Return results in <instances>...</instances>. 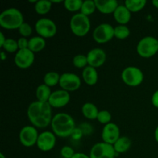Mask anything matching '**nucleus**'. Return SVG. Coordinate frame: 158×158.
Returning <instances> with one entry per match:
<instances>
[{
    "mask_svg": "<svg viewBox=\"0 0 158 158\" xmlns=\"http://www.w3.org/2000/svg\"><path fill=\"white\" fill-rule=\"evenodd\" d=\"M52 106L49 103L34 101L29 105L27 117L32 126L36 128H46L51 125L52 120Z\"/></svg>",
    "mask_w": 158,
    "mask_h": 158,
    "instance_id": "obj_1",
    "label": "nucleus"
},
{
    "mask_svg": "<svg viewBox=\"0 0 158 158\" xmlns=\"http://www.w3.org/2000/svg\"><path fill=\"white\" fill-rule=\"evenodd\" d=\"M75 154L73 148L69 146H64L60 150V154L63 158H72Z\"/></svg>",
    "mask_w": 158,
    "mask_h": 158,
    "instance_id": "obj_34",
    "label": "nucleus"
},
{
    "mask_svg": "<svg viewBox=\"0 0 158 158\" xmlns=\"http://www.w3.org/2000/svg\"><path fill=\"white\" fill-rule=\"evenodd\" d=\"M2 48L4 49L5 52H9V53H12V52H15L16 53L19 51L17 40H15L11 38L6 39V42H5L4 45H3Z\"/></svg>",
    "mask_w": 158,
    "mask_h": 158,
    "instance_id": "obj_30",
    "label": "nucleus"
},
{
    "mask_svg": "<svg viewBox=\"0 0 158 158\" xmlns=\"http://www.w3.org/2000/svg\"><path fill=\"white\" fill-rule=\"evenodd\" d=\"M69 27L73 34L78 37H83L90 30V20L81 12H77L71 17Z\"/></svg>",
    "mask_w": 158,
    "mask_h": 158,
    "instance_id": "obj_4",
    "label": "nucleus"
},
{
    "mask_svg": "<svg viewBox=\"0 0 158 158\" xmlns=\"http://www.w3.org/2000/svg\"><path fill=\"white\" fill-rule=\"evenodd\" d=\"M83 0H65L63 2L65 9L71 12H76L81 10Z\"/></svg>",
    "mask_w": 158,
    "mask_h": 158,
    "instance_id": "obj_29",
    "label": "nucleus"
},
{
    "mask_svg": "<svg viewBox=\"0 0 158 158\" xmlns=\"http://www.w3.org/2000/svg\"><path fill=\"white\" fill-rule=\"evenodd\" d=\"M56 143V136L51 131H43L40 133L37 140L36 146L41 151L48 152L55 148Z\"/></svg>",
    "mask_w": 158,
    "mask_h": 158,
    "instance_id": "obj_13",
    "label": "nucleus"
},
{
    "mask_svg": "<svg viewBox=\"0 0 158 158\" xmlns=\"http://www.w3.org/2000/svg\"><path fill=\"white\" fill-rule=\"evenodd\" d=\"M6 36H5V35L3 34L2 32H0V47H2V46L4 45L5 42H6Z\"/></svg>",
    "mask_w": 158,
    "mask_h": 158,
    "instance_id": "obj_40",
    "label": "nucleus"
},
{
    "mask_svg": "<svg viewBox=\"0 0 158 158\" xmlns=\"http://www.w3.org/2000/svg\"><path fill=\"white\" fill-rule=\"evenodd\" d=\"M40 134L37 128L34 126L28 125L25 126L20 130L19 134V139L22 145L26 148H31L34 145H36L37 140Z\"/></svg>",
    "mask_w": 158,
    "mask_h": 158,
    "instance_id": "obj_9",
    "label": "nucleus"
},
{
    "mask_svg": "<svg viewBox=\"0 0 158 158\" xmlns=\"http://www.w3.org/2000/svg\"><path fill=\"white\" fill-rule=\"evenodd\" d=\"M1 59L2 61H5L7 59V56H6V53L5 51H2L1 52Z\"/></svg>",
    "mask_w": 158,
    "mask_h": 158,
    "instance_id": "obj_41",
    "label": "nucleus"
},
{
    "mask_svg": "<svg viewBox=\"0 0 158 158\" xmlns=\"http://www.w3.org/2000/svg\"><path fill=\"white\" fill-rule=\"evenodd\" d=\"M82 78L84 83L89 86H94L98 82L99 75L96 68L87 66L83 69Z\"/></svg>",
    "mask_w": 158,
    "mask_h": 158,
    "instance_id": "obj_19",
    "label": "nucleus"
},
{
    "mask_svg": "<svg viewBox=\"0 0 158 158\" xmlns=\"http://www.w3.org/2000/svg\"><path fill=\"white\" fill-rule=\"evenodd\" d=\"M52 93L51 88L43 83L37 86L36 90H35V97L38 101L48 103Z\"/></svg>",
    "mask_w": 158,
    "mask_h": 158,
    "instance_id": "obj_22",
    "label": "nucleus"
},
{
    "mask_svg": "<svg viewBox=\"0 0 158 158\" xmlns=\"http://www.w3.org/2000/svg\"><path fill=\"white\" fill-rule=\"evenodd\" d=\"M50 126L54 134L62 138L70 137L76 128L75 120L66 113H58L54 115Z\"/></svg>",
    "mask_w": 158,
    "mask_h": 158,
    "instance_id": "obj_2",
    "label": "nucleus"
},
{
    "mask_svg": "<svg viewBox=\"0 0 158 158\" xmlns=\"http://www.w3.org/2000/svg\"><path fill=\"white\" fill-rule=\"evenodd\" d=\"M73 64L78 69H84L88 66L87 57L83 54H77L73 59Z\"/></svg>",
    "mask_w": 158,
    "mask_h": 158,
    "instance_id": "obj_31",
    "label": "nucleus"
},
{
    "mask_svg": "<svg viewBox=\"0 0 158 158\" xmlns=\"http://www.w3.org/2000/svg\"><path fill=\"white\" fill-rule=\"evenodd\" d=\"M24 23V17L16 8L5 9L0 14V26L5 29H18Z\"/></svg>",
    "mask_w": 158,
    "mask_h": 158,
    "instance_id": "obj_3",
    "label": "nucleus"
},
{
    "mask_svg": "<svg viewBox=\"0 0 158 158\" xmlns=\"http://www.w3.org/2000/svg\"><path fill=\"white\" fill-rule=\"evenodd\" d=\"M18 32L22 37L27 38V37L30 36V35H32V28L29 23L24 22V23L21 25V26L18 29Z\"/></svg>",
    "mask_w": 158,
    "mask_h": 158,
    "instance_id": "obj_33",
    "label": "nucleus"
},
{
    "mask_svg": "<svg viewBox=\"0 0 158 158\" xmlns=\"http://www.w3.org/2000/svg\"><path fill=\"white\" fill-rule=\"evenodd\" d=\"M158 52V40L154 36H145L138 42L137 45V52L140 57L151 58Z\"/></svg>",
    "mask_w": 158,
    "mask_h": 158,
    "instance_id": "obj_5",
    "label": "nucleus"
},
{
    "mask_svg": "<svg viewBox=\"0 0 158 158\" xmlns=\"http://www.w3.org/2000/svg\"><path fill=\"white\" fill-rule=\"evenodd\" d=\"M52 3L50 0H39L34 6L35 12L39 15H46L50 12Z\"/></svg>",
    "mask_w": 158,
    "mask_h": 158,
    "instance_id": "obj_24",
    "label": "nucleus"
},
{
    "mask_svg": "<svg viewBox=\"0 0 158 158\" xmlns=\"http://www.w3.org/2000/svg\"><path fill=\"white\" fill-rule=\"evenodd\" d=\"M72 158H90L89 155H86L84 153H76Z\"/></svg>",
    "mask_w": 158,
    "mask_h": 158,
    "instance_id": "obj_39",
    "label": "nucleus"
},
{
    "mask_svg": "<svg viewBox=\"0 0 158 158\" xmlns=\"http://www.w3.org/2000/svg\"><path fill=\"white\" fill-rule=\"evenodd\" d=\"M146 4V0H127L124 2V6L131 13L141 11L145 7Z\"/></svg>",
    "mask_w": 158,
    "mask_h": 158,
    "instance_id": "obj_25",
    "label": "nucleus"
},
{
    "mask_svg": "<svg viewBox=\"0 0 158 158\" xmlns=\"http://www.w3.org/2000/svg\"><path fill=\"white\" fill-rule=\"evenodd\" d=\"M96 9H97V6H96L95 0L94 1V0H86V1H83L80 12L89 17V15L95 12Z\"/></svg>",
    "mask_w": 158,
    "mask_h": 158,
    "instance_id": "obj_28",
    "label": "nucleus"
},
{
    "mask_svg": "<svg viewBox=\"0 0 158 158\" xmlns=\"http://www.w3.org/2000/svg\"><path fill=\"white\" fill-rule=\"evenodd\" d=\"M0 158H6V156L2 154V153H1V154H0Z\"/></svg>",
    "mask_w": 158,
    "mask_h": 158,
    "instance_id": "obj_45",
    "label": "nucleus"
},
{
    "mask_svg": "<svg viewBox=\"0 0 158 158\" xmlns=\"http://www.w3.org/2000/svg\"><path fill=\"white\" fill-rule=\"evenodd\" d=\"M111 119H112V115L110 113L106 110H100L97 120L102 124L106 125L111 123Z\"/></svg>",
    "mask_w": 158,
    "mask_h": 158,
    "instance_id": "obj_32",
    "label": "nucleus"
},
{
    "mask_svg": "<svg viewBox=\"0 0 158 158\" xmlns=\"http://www.w3.org/2000/svg\"><path fill=\"white\" fill-rule=\"evenodd\" d=\"M80 128L83 131V135H89L93 132V127L87 123H83V124L80 125Z\"/></svg>",
    "mask_w": 158,
    "mask_h": 158,
    "instance_id": "obj_37",
    "label": "nucleus"
},
{
    "mask_svg": "<svg viewBox=\"0 0 158 158\" xmlns=\"http://www.w3.org/2000/svg\"><path fill=\"white\" fill-rule=\"evenodd\" d=\"M117 154L113 145L100 142L91 148L89 155L90 158H115Z\"/></svg>",
    "mask_w": 158,
    "mask_h": 158,
    "instance_id": "obj_10",
    "label": "nucleus"
},
{
    "mask_svg": "<svg viewBox=\"0 0 158 158\" xmlns=\"http://www.w3.org/2000/svg\"><path fill=\"white\" fill-rule=\"evenodd\" d=\"M121 79L127 86L136 87L143 83L144 75L140 68L131 66L123 69L121 73Z\"/></svg>",
    "mask_w": 158,
    "mask_h": 158,
    "instance_id": "obj_6",
    "label": "nucleus"
},
{
    "mask_svg": "<svg viewBox=\"0 0 158 158\" xmlns=\"http://www.w3.org/2000/svg\"><path fill=\"white\" fill-rule=\"evenodd\" d=\"M80 77L73 73H64L60 76V86L67 92H73L80 89L81 86Z\"/></svg>",
    "mask_w": 158,
    "mask_h": 158,
    "instance_id": "obj_11",
    "label": "nucleus"
},
{
    "mask_svg": "<svg viewBox=\"0 0 158 158\" xmlns=\"http://www.w3.org/2000/svg\"><path fill=\"white\" fill-rule=\"evenodd\" d=\"M46 47V40L39 35L33 36L29 40V48L32 52H40Z\"/></svg>",
    "mask_w": 158,
    "mask_h": 158,
    "instance_id": "obj_21",
    "label": "nucleus"
},
{
    "mask_svg": "<svg viewBox=\"0 0 158 158\" xmlns=\"http://www.w3.org/2000/svg\"><path fill=\"white\" fill-rule=\"evenodd\" d=\"M35 61V53L30 49H19L14 57L15 66L22 69H26L30 67Z\"/></svg>",
    "mask_w": 158,
    "mask_h": 158,
    "instance_id": "obj_12",
    "label": "nucleus"
},
{
    "mask_svg": "<svg viewBox=\"0 0 158 158\" xmlns=\"http://www.w3.org/2000/svg\"><path fill=\"white\" fill-rule=\"evenodd\" d=\"M100 110L94 103L87 102L85 103L82 106V114L85 118L88 120H97Z\"/></svg>",
    "mask_w": 158,
    "mask_h": 158,
    "instance_id": "obj_20",
    "label": "nucleus"
},
{
    "mask_svg": "<svg viewBox=\"0 0 158 158\" xmlns=\"http://www.w3.org/2000/svg\"><path fill=\"white\" fill-rule=\"evenodd\" d=\"M157 40H158V39H157Z\"/></svg>",
    "mask_w": 158,
    "mask_h": 158,
    "instance_id": "obj_46",
    "label": "nucleus"
},
{
    "mask_svg": "<svg viewBox=\"0 0 158 158\" xmlns=\"http://www.w3.org/2000/svg\"><path fill=\"white\" fill-rule=\"evenodd\" d=\"M88 66L94 68H99L103 66L106 60V54L101 48H94L88 52Z\"/></svg>",
    "mask_w": 158,
    "mask_h": 158,
    "instance_id": "obj_16",
    "label": "nucleus"
},
{
    "mask_svg": "<svg viewBox=\"0 0 158 158\" xmlns=\"http://www.w3.org/2000/svg\"><path fill=\"white\" fill-rule=\"evenodd\" d=\"M51 2L53 4V3H61L62 2V0H50Z\"/></svg>",
    "mask_w": 158,
    "mask_h": 158,
    "instance_id": "obj_44",
    "label": "nucleus"
},
{
    "mask_svg": "<svg viewBox=\"0 0 158 158\" xmlns=\"http://www.w3.org/2000/svg\"><path fill=\"white\" fill-rule=\"evenodd\" d=\"M17 43H18L19 49H25L29 48V40H27V38L20 37L17 40Z\"/></svg>",
    "mask_w": 158,
    "mask_h": 158,
    "instance_id": "obj_35",
    "label": "nucleus"
},
{
    "mask_svg": "<svg viewBox=\"0 0 158 158\" xmlns=\"http://www.w3.org/2000/svg\"><path fill=\"white\" fill-rule=\"evenodd\" d=\"M154 138H155L156 141L158 143V126L156 128L155 131H154Z\"/></svg>",
    "mask_w": 158,
    "mask_h": 158,
    "instance_id": "obj_42",
    "label": "nucleus"
},
{
    "mask_svg": "<svg viewBox=\"0 0 158 158\" xmlns=\"http://www.w3.org/2000/svg\"><path fill=\"white\" fill-rule=\"evenodd\" d=\"M103 142L114 145L120 137V131L119 127L114 123H110L104 125L101 133Z\"/></svg>",
    "mask_w": 158,
    "mask_h": 158,
    "instance_id": "obj_14",
    "label": "nucleus"
},
{
    "mask_svg": "<svg viewBox=\"0 0 158 158\" xmlns=\"http://www.w3.org/2000/svg\"><path fill=\"white\" fill-rule=\"evenodd\" d=\"M151 103L154 107L158 109V89L153 94L152 97H151Z\"/></svg>",
    "mask_w": 158,
    "mask_h": 158,
    "instance_id": "obj_38",
    "label": "nucleus"
},
{
    "mask_svg": "<svg viewBox=\"0 0 158 158\" xmlns=\"http://www.w3.org/2000/svg\"><path fill=\"white\" fill-rule=\"evenodd\" d=\"M97 9L102 14H114L119 4L116 0H95Z\"/></svg>",
    "mask_w": 158,
    "mask_h": 158,
    "instance_id": "obj_17",
    "label": "nucleus"
},
{
    "mask_svg": "<svg viewBox=\"0 0 158 158\" xmlns=\"http://www.w3.org/2000/svg\"><path fill=\"white\" fill-rule=\"evenodd\" d=\"M93 38L99 44L108 43L114 38V27L109 23H101L93 31Z\"/></svg>",
    "mask_w": 158,
    "mask_h": 158,
    "instance_id": "obj_8",
    "label": "nucleus"
},
{
    "mask_svg": "<svg viewBox=\"0 0 158 158\" xmlns=\"http://www.w3.org/2000/svg\"><path fill=\"white\" fill-rule=\"evenodd\" d=\"M35 30L39 36L46 39L52 38L57 32V26L53 20L49 18H41L35 24Z\"/></svg>",
    "mask_w": 158,
    "mask_h": 158,
    "instance_id": "obj_7",
    "label": "nucleus"
},
{
    "mask_svg": "<svg viewBox=\"0 0 158 158\" xmlns=\"http://www.w3.org/2000/svg\"><path fill=\"white\" fill-rule=\"evenodd\" d=\"M60 76L61 75H60L58 73L54 72V71L46 73L43 77V83L50 88L56 86L57 84L60 83Z\"/></svg>",
    "mask_w": 158,
    "mask_h": 158,
    "instance_id": "obj_26",
    "label": "nucleus"
},
{
    "mask_svg": "<svg viewBox=\"0 0 158 158\" xmlns=\"http://www.w3.org/2000/svg\"><path fill=\"white\" fill-rule=\"evenodd\" d=\"M113 146L117 154H123L131 148V140L127 137H120Z\"/></svg>",
    "mask_w": 158,
    "mask_h": 158,
    "instance_id": "obj_23",
    "label": "nucleus"
},
{
    "mask_svg": "<svg viewBox=\"0 0 158 158\" xmlns=\"http://www.w3.org/2000/svg\"><path fill=\"white\" fill-rule=\"evenodd\" d=\"M131 35V30L125 25H119L114 27V37L117 40H123L127 39Z\"/></svg>",
    "mask_w": 158,
    "mask_h": 158,
    "instance_id": "obj_27",
    "label": "nucleus"
},
{
    "mask_svg": "<svg viewBox=\"0 0 158 158\" xmlns=\"http://www.w3.org/2000/svg\"><path fill=\"white\" fill-rule=\"evenodd\" d=\"M70 101V94L63 89L53 91L51 94L48 103L52 108H62L68 105Z\"/></svg>",
    "mask_w": 158,
    "mask_h": 158,
    "instance_id": "obj_15",
    "label": "nucleus"
},
{
    "mask_svg": "<svg viewBox=\"0 0 158 158\" xmlns=\"http://www.w3.org/2000/svg\"><path fill=\"white\" fill-rule=\"evenodd\" d=\"M113 15L117 23L120 25H125V26L131 21V12L128 10L124 4L119 5Z\"/></svg>",
    "mask_w": 158,
    "mask_h": 158,
    "instance_id": "obj_18",
    "label": "nucleus"
},
{
    "mask_svg": "<svg viewBox=\"0 0 158 158\" xmlns=\"http://www.w3.org/2000/svg\"><path fill=\"white\" fill-rule=\"evenodd\" d=\"M152 4H153V6H154V7L158 9V0H153Z\"/></svg>",
    "mask_w": 158,
    "mask_h": 158,
    "instance_id": "obj_43",
    "label": "nucleus"
},
{
    "mask_svg": "<svg viewBox=\"0 0 158 158\" xmlns=\"http://www.w3.org/2000/svg\"><path fill=\"white\" fill-rule=\"evenodd\" d=\"M83 131H81L80 127H76L75 130L73 131V134H71L70 137H72L73 140H79L83 137Z\"/></svg>",
    "mask_w": 158,
    "mask_h": 158,
    "instance_id": "obj_36",
    "label": "nucleus"
}]
</instances>
